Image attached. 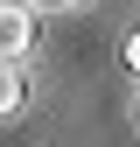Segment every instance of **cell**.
Returning <instances> with one entry per match:
<instances>
[{
	"instance_id": "obj_1",
	"label": "cell",
	"mask_w": 140,
	"mask_h": 147,
	"mask_svg": "<svg viewBox=\"0 0 140 147\" xmlns=\"http://www.w3.org/2000/svg\"><path fill=\"white\" fill-rule=\"evenodd\" d=\"M35 49V7H21V0H0V56L21 63Z\"/></svg>"
},
{
	"instance_id": "obj_2",
	"label": "cell",
	"mask_w": 140,
	"mask_h": 147,
	"mask_svg": "<svg viewBox=\"0 0 140 147\" xmlns=\"http://www.w3.org/2000/svg\"><path fill=\"white\" fill-rule=\"evenodd\" d=\"M21 98H28L21 63H7V56H0V119H7V112H21Z\"/></svg>"
},
{
	"instance_id": "obj_3",
	"label": "cell",
	"mask_w": 140,
	"mask_h": 147,
	"mask_svg": "<svg viewBox=\"0 0 140 147\" xmlns=\"http://www.w3.org/2000/svg\"><path fill=\"white\" fill-rule=\"evenodd\" d=\"M126 63H133V77H140V28L126 35Z\"/></svg>"
},
{
	"instance_id": "obj_4",
	"label": "cell",
	"mask_w": 140,
	"mask_h": 147,
	"mask_svg": "<svg viewBox=\"0 0 140 147\" xmlns=\"http://www.w3.org/2000/svg\"><path fill=\"white\" fill-rule=\"evenodd\" d=\"M42 7H84V0H42Z\"/></svg>"
},
{
	"instance_id": "obj_5",
	"label": "cell",
	"mask_w": 140,
	"mask_h": 147,
	"mask_svg": "<svg viewBox=\"0 0 140 147\" xmlns=\"http://www.w3.org/2000/svg\"><path fill=\"white\" fill-rule=\"evenodd\" d=\"M133 119H140V91H133Z\"/></svg>"
}]
</instances>
